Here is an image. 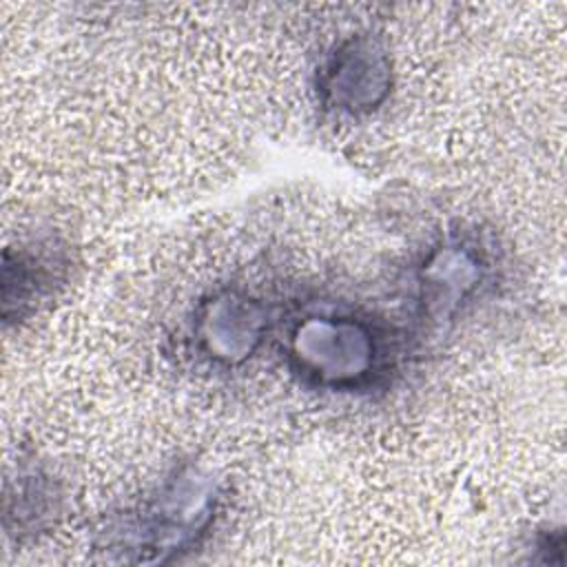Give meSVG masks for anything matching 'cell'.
Listing matches in <instances>:
<instances>
[{
    "instance_id": "cell-4",
    "label": "cell",
    "mask_w": 567,
    "mask_h": 567,
    "mask_svg": "<svg viewBox=\"0 0 567 567\" xmlns=\"http://www.w3.org/2000/svg\"><path fill=\"white\" fill-rule=\"evenodd\" d=\"M266 332L264 308L241 292L204 301L193 321L195 348L210 361L233 365L255 352Z\"/></svg>"
},
{
    "instance_id": "cell-2",
    "label": "cell",
    "mask_w": 567,
    "mask_h": 567,
    "mask_svg": "<svg viewBox=\"0 0 567 567\" xmlns=\"http://www.w3.org/2000/svg\"><path fill=\"white\" fill-rule=\"evenodd\" d=\"M213 512V485L195 474H179L128 516L122 545L128 551H153L162 558L164 551L193 543L208 527Z\"/></svg>"
},
{
    "instance_id": "cell-3",
    "label": "cell",
    "mask_w": 567,
    "mask_h": 567,
    "mask_svg": "<svg viewBox=\"0 0 567 567\" xmlns=\"http://www.w3.org/2000/svg\"><path fill=\"white\" fill-rule=\"evenodd\" d=\"M317 86L321 102L339 113H372L392 89L390 58L377 40L352 35L328 53Z\"/></svg>"
},
{
    "instance_id": "cell-5",
    "label": "cell",
    "mask_w": 567,
    "mask_h": 567,
    "mask_svg": "<svg viewBox=\"0 0 567 567\" xmlns=\"http://www.w3.org/2000/svg\"><path fill=\"white\" fill-rule=\"evenodd\" d=\"M483 275L478 246L461 239L443 241L425 255L419 268L421 303L432 315H447L476 292Z\"/></svg>"
},
{
    "instance_id": "cell-1",
    "label": "cell",
    "mask_w": 567,
    "mask_h": 567,
    "mask_svg": "<svg viewBox=\"0 0 567 567\" xmlns=\"http://www.w3.org/2000/svg\"><path fill=\"white\" fill-rule=\"evenodd\" d=\"M290 370L319 390H361L381 370L383 343L368 319L343 310H319L301 317L288 332Z\"/></svg>"
}]
</instances>
